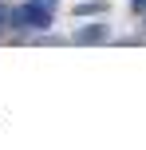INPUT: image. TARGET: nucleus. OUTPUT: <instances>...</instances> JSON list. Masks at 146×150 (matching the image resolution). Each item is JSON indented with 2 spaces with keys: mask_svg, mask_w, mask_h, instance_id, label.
Wrapping results in <instances>:
<instances>
[{
  "mask_svg": "<svg viewBox=\"0 0 146 150\" xmlns=\"http://www.w3.org/2000/svg\"><path fill=\"white\" fill-rule=\"evenodd\" d=\"M51 20H55V8L44 4V0H24L20 8L8 12V24L12 28H28V32H47Z\"/></svg>",
  "mask_w": 146,
  "mask_h": 150,
  "instance_id": "f257e3e1",
  "label": "nucleus"
},
{
  "mask_svg": "<svg viewBox=\"0 0 146 150\" xmlns=\"http://www.w3.org/2000/svg\"><path fill=\"white\" fill-rule=\"evenodd\" d=\"M107 36H111V28H107L103 20H95V24H83V28H79L71 40H75V44H103Z\"/></svg>",
  "mask_w": 146,
  "mask_h": 150,
  "instance_id": "f03ea898",
  "label": "nucleus"
},
{
  "mask_svg": "<svg viewBox=\"0 0 146 150\" xmlns=\"http://www.w3.org/2000/svg\"><path fill=\"white\" fill-rule=\"evenodd\" d=\"M71 12H75L79 20H83V16H103L107 12V0H83V4H75Z\"/></svg>",
  "mask_w": 146,
  "mask_h": 150,
  "instance_id": "7ed1b4c3",
  "label": "nucleus"
},
{
  "mask_svg": "<svg viewBox=\"0 0 146 150\" xmlns=\"http://www.w3.org/2000/svg\"><path fill=\"white\" fill-rule=\"evenodd\" d=\"M8 12H12V8H8L4 0H0V28H4V24H8Z\"/></svg>",
  "mask_w": 146,
  "mask_h": 150,
  "instance_id": "20e7f679",
  "label": "nucleus"
},
{
  "mask_svg": "<svg viewBox=\"0 0 146 150\" xmlns=\"http://www.w3.org/2000/svg\"><path fill=\"white\" fill-rule=\"evenodd\" d=\"M130 8H134L138 16H146V0H130Z\"/></svg>",
  "mask_w": 146,
  "mask_h": 150,
  "instance_id": "39448f33",
  "label": "nucleus"
}]
</instances>
